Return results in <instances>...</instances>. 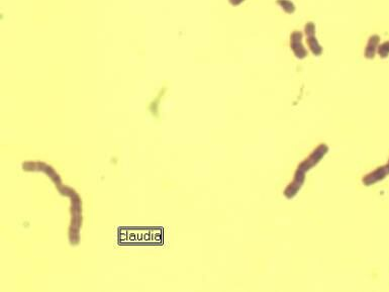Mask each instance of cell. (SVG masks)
<instances>
[{"mask_svg": "<svg viewBox=\"0 0 389 292\" xmlns=\"http://www.w3.org/2000/svg\"><path fill=\"white\" fill-rule=\"evenodd\" d=\"M304 33L306 36V43H308L309 49L316 56H319L322 53V47L318 43L316 36V26L314 23H308L304 27Z\"/></svg>", "mask_w": 389, "mask_h": 292, "instance_id": "cell-1", "label": "cell"}, {"mask_svg": "<svg viewBox=\"0 0 389 292\" xmlns=\"http://www.w3.org/2000/svg\"><path fill=\"white\" fill-rule=\"evenodd\" d=\"M290 47L298 59H304L308 56V52L303 45L302 34L300 32H293L290 36Z\"/></svg>", "mask_w": 389, "mask_h": 292, "instance_id": "cell-2", "label": "cell"}, {"mask_svg": "<svg viewBox=\"0 0 389 292\" xmlns=\"http://www.w3.org/2000/svg\"><path fill=\"white\" fill-rule=\"evenodd\" d=\"M379 46H380V36L377 35L370 36L365 48V57L368 59L374 58L378 52Z\"/></svg>", "mask_w": 389, "mask_h": 292, "instance_id": "cell-3", "label": "cell"}, {"mask_svg": "<svg viewBox=\"0 0 389 292\" xmlns=\"http://www.w3.org/2000/svg\"><path fill=\"white\" fill-rule=\"evenodd\" d=\"M277 4L286 13L291 14L295 11V5L291 0H277Z\"/></svg>", "mask_w": 389, "mask_h": 292, "instance_id": "cell-4", "label": "cell"}, {"mask_svg": "<svg viewBox=\"0 0 389 292\" xmlns=\"http://www.w3.org/2000/svg\"><path fill=\"white\" fill-rule=\"evenodd\" d=\"M377 54L381 58H387L389 56V40L385 41V43H383L379 46Z\"/></svg>", "mask_w": 389, "mask_h": 292, "instance_id": "cell-5", "label": "cell"}, {"mask_svg": "<svg viewBox=\"0 0 389 292\" xmlns=\"http://www.w3.org/2000/svg\"><path fill=\"white\" fill-rule=\"evenodd\" d=\"M245 0H230V2L233 4V5H239V4H241L242 2H244Z\"/></svg>", "mask_w": 389, "mask_h": 292, "instance_id": "cell-6", "label": "cell"}]
</instances>
